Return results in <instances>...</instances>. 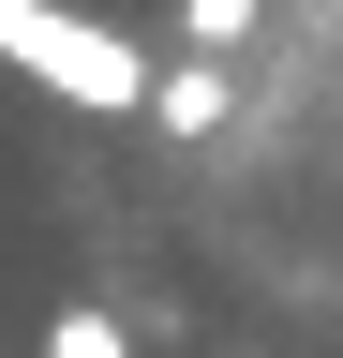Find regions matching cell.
I'll list each match as a JSON object with an SVG mask.
<instances>
[{"label": "cell", "instance_id": "obj_1", "mask_svg": "<svg viewBox=\"0 0 343 358\" xmlns=\"http://www.w3.org/2000/svg\"><path fill=\"white\" fill-rule=\"evenodd\" d=\"M0 60H15L30 90H60V105H90V120H149V60H135V30H105V15H60V0H0Z\"/></svg>", "mask_w": 343, "mask_h": 358}, {"label": "cell", "instance_id": "obj_2", "mask_svg": "<svg viewBox=\"0 0 343 358\" xmlns=\"http://www.w3.org/2000/svg\"><path fill=\"white\" fill-rule=\"evenodd\" d=\"M149 134H164V150H194V134H224V60H209V45H194V60H180V75L149 90Z\"/></svg>", "mask_w": 343, "mask_h": 358}, {"label": "cell", "instance_id": "obj_3", "mask_svg": "<svg viewBox=\"0 0 343 358\" xmlns=\"http://www.w3.org/2000/svg\"><path fill=\"white\" fill-rule=\"evenodd\" d=\"M45 358H135V329H119L105 299H60L45 313Z\"/></svg>", "mask_w": 343, "mask_h": 358}, {"label": "cell", "instance_id": "obj_4", "mask_svg": "<svg viewBox=\"0 0 343 358\" xmlns=\"http://www.w3.org/2000/svg\"><path fill=\"white\" fill-rule=\"evenodd\" d=\"M180 45H209V60H239V45H254V0H180Z\"/></svg>", "mask_w": 343, "mask_h": 358}]
</instances>
